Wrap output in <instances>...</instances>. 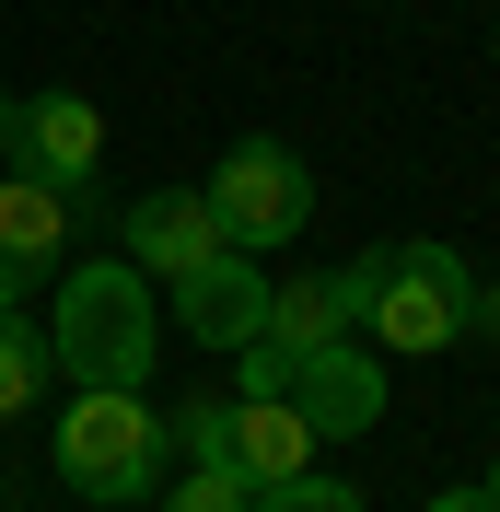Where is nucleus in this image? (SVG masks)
I'll return each instance as SVG.
<instances>
[{
  "label": "nucleus",
  "instance_id": "1",
  "mask_svg": "<svg viewBox=\"0 0 500 512\" xmlns=\"http://www.w3.org/2000/svg\"><path fill=\"white\" fill-rule=\"evenodd\" d=\"M47 361L70 373V396H140L163 361V315L152 280L128 256H82L59 268V303H47Z\"/></svg>",
  "mask_w": 500,
  "mask_h": 512
},
{
  "label": "nucleus",
  "instance_id": "2",
  "mask_svg": "<svg viewBox=\"0 0 500 512\" xmlns=\"http://www.w3.org/2000/svg\"><path fill=\"white\" fill-rule=\"evenodd\" d=\"M338 303H349V338H373V350H454L466 315H477V280H466L454 245L407 233V245L338 268Z\"/></svg>",
  "mask_w": 500,
  "mask_h": 512
},
{
  "label": "nucleus",
  "instance_id": "3",
  "mask_svg": "<svg viewBox=\"0 0 500 512\" xmlns=\"http://www.w3.org/2000/svg\"><path fill=\"white\" fill-rule=\"evenodd\" d=\"M210 222H221V245L233 256H280L291 233L314 222V175H303V152L291 140H233V152L210 163Z\"/></svg>",
  "mask_w": 500,
  "mask_h": 512
},
{
  "label": "nucleus",
  "instance_id": "4",
  "mask_svg": "<svg viewBox=\"0 0 500 512\" xmlns=\"http://www.w3.org/2000/svg\"><path fill=\"white\" fill-rule=\"evenodd\" d=\"M152 478H163V408L152 396H70L59 408V489L140 501Z\"/></svg>",
  "mask_w": 500,
  "mask_h": 512
},
{
  "label": "nucleus",
  "instance_id": "5",
  "mask_svg": "<svg viewBox=\"0 0 500 512\" xmlns=\"http://www.w3.org/2000/svg\"><path fill=\"white\" fill-rule=\"evenodd\" d=\"M82 245V198H59L47 175L0 163V315H24V291Z\"/></svg>",
  "mask_w": 500,
  "mask_h": 512
},
{
  "label": "nucleus",
  "instance_id": "6",
  "mask_svg": "<svg viewBox=\"0 0 500 512\" xmlns=\"http://www.w3.org/2000/svg\"><path fill=\"white\" fill-rule=\"evenodd\" d=\"M291 408L314 419V443H361V431L384 419V350H373V338H326V350H303Z\"/></svg>",
  "mask_w": 500,
  "mask_h": 512
},
{
  "label": "nucleus",
  "instance_id": "7",
  "mask_svg": "<svg viewBox=\"0 0 500 512\" xmlns=\"http://www.w3.org/2000/svg\"><path fill=\"white\" fill-rule=\"evenodd\" d=\"M117 256L140 268V280H187L198 256H233V245H221V222H210L198 187H152V198L117 210Z\"/></svg>",
  "mask_w": 500,
  "mask_h": 512
},
{
  "label": "nucleus",
  "instance_id": "8",
  "mask_svg": "<svg viewBox=\"0 0 500 512\" xmlns=\"http://www.w3.org/2000/svg\"><path fill=\"white\" fill-rule=\"evenodd\" d=\"M12 163L47 175L59 198H82V187L105 175V117H94V94H24V117H12Z\"/></svg>",
  "mask_w": 500,
  "mask_h": 512
},
{
  "label": "nucleus",
  "instance_id": "9",
  "mask_svg": "<svg viewBox=\"0 0 500 512\" xmlns=\"http://www.w3.org/2000/svg\"><path fill=\"white\" fill-rule=\"evenodd\" d=\"M175 291V315H187V350H245L256 326H268V268L256 256H198Z\"/></svg>",
  "mask_w": 500,
  "mask_h": 512
},
{
  "label": "nucleus",
  "instance_id": "10",
  "mask_svg": "<svg viewBox=\"0 0 500 512\" xmlns=\"http://www.w3.org/2000/svg\"><path fill=\"white\" fill-rule=\"evenodd\" d=\"M233 478L245 489L314 478V419L291 408V396H233Z\"/></svg>",
  "mask_w": 500,
  "mask_h": 512
},
{
  "label": "nucleus",
  "instance_id": "11",
  "mask_svg": "<svg viewBox=\"0 0 500 512\" xmlns=\"http://www.w3.org/2000/svg\"><path fill=\"white\" fill-rule=\"evenodd\" d=\"M326 338H349L338 280H268V326H256V350H280L291 373H303V350H326Z\"/></svg>",
  "mask_w": 500,
  "mask_h": 512
},
{
  "label": "nucleus",
  "instance_id": "12",
  "mask_svg": "<svg viewBox=\"0 0 500 512\" xmlns=\"http://www.w3.org/2000/svg\"><path fill=\"white\" fill-rule=\"evenodd\" d=\"M47 326H24V315H0V419H24L35 396H47Z\"/></svg>",
  "mask_w": 500,
  "mask_h": 512
},
{
  "label": "nucleus",
  "instance_id": "13",
  "mask_svg": "<svg viewBox=\"0 0 500 512\" xmlns=\"http://www.w3.org/2000/svg\"><path fill=\"white\" fill-rule=\"evenodd\" d=\"M163 454H187V466H233V396H187V408L163 419Z\"/></svg>",
  "mask_w": 500,
  "mask_h": 512
},
{
  "label": "nucleus",
  "instance_id": "14",
  "mask_svg": "<svg viewBox=\"0 0 500 512\" xmlns=\"http://www.w3.org/2000/svg\"><path fill=\"white\" fill-rule=\"evenodd\" d=\"M163 512H256V489L233 478V466H187V489H175Z\"/></svg>",
  "mask_w": 500,
  "mask_h": 512
},
{
  "label": "nucleus",
  "instance_id": "15",
  "mask_svg": "<svg viewBox=\"0 0 500 512\" xmlns=\"http://www.w3.org/2000/svg\"><path fill=\"white\" fill-rule=\"evenodd\" d=\"M256 512H361V489H338V478H280V489H256Z\"/></svg>",
  "mask_w": 500,
  "mask_h": 512
},
{
  "label": "nucleus",
  "instance_id": "16",
  "mask_svg": "<svg viewBox=\"0 0 500 512\" xmlns=\"http://www.w3.org/2000/svg\"><path fill=\"white\" fill-rule=\"evenodd\" d=\"M12 117H24V94H12V82H0V163H12Z\"/></svg>",
  "mask_w": 500,
  "mask_h": 512
},
{
  "label": "nucleus",
  "instance_id": "17",
  "mask_svg": "<svg viewBox=\"0 0 500 512\" xmlns=\"http://www.w3.org/2000/svg\"><path fill=\"white\" fill-rule=\"evenodd\" d=\"M466 326H489V338H500V291H477V315H466Z\"/></svg>",
  "mask_w": 500,
  "mask_h": 512
},
{
  "label": "nucleus",
  "instance_id": "18",
  "mask_svg": "<svg viewBox=\"0 0 500 512\" xmlns=\"http://www.w3.org/2000/svg\"><path fill=\"white\" fill-rule=\"evenodd\" d=\"M431 512H489V501H477V489H442V501H431Z\"/></svg>",
  "mask_w": 500,
  "mask_h": 512
},
{
  "label": "nucleus",
  "instance_id": "19",
  "mask_svg": "<svg viewBox=\"0 0 500 512\" xmlns=\"http://www.w3.org/2000/svg\"><path fill=\"white\" fill-rule=\"evenodd\" d=\"M477 501H489V512H500V466H489V478H477Z\"/></svg>",
  "mask_w": 500,
  "mask_h": 512
},
{
  "label": "nucleus",
  "instance_id": "20",
  "mask_svg": "<svg viewBox=\"0 0 500 512\" xmlns=\"http://www.w3.org/2000/svg\"><path fill=\"white\" fill-rule=\"evenodd\" d=\"M489 47H500V24H489Z\"/></svg>",
  "mask_w": 500,
  "mask_h": 512
}]
</instances>
